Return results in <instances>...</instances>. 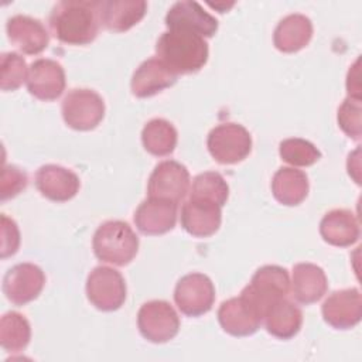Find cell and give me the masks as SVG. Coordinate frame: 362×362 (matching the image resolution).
<instances>
[{
    "label": "cell",
    "instance_id": "obj_22",
    "mask_svg": "<svg viewBox=\"0 0 362 362\" xmlns=\"http://www.w3.org/2000/svg\"><path fill=\"white\" fill-rule=\"evenodd\" d=\"M320 233L322 239L339 247H346L358 242L361 236L359 222L349 209H332L324 215L320 222Z\"/></svg>",
    "mask_w": 362,
    "mask_h": 362
},
{
    "label": "cell",
    "instance_id": "obj_28",
    "mask_svg": "<svg viewBox=\"0 0 362 362\" xmlns=\"http://www.w3.org/2000/svg\"><path fill=\"white\" fill-rule=\"evenodd\" d=\"M31 339L28 320L17 313L8 311L0 320V344L7 352H20L27 348Z\"/></svg>",
    "mask_w": 362,
    "mask_h": 362
},
{
    "label": "cell",
    "instance_id": "obj_1",
    "mask_svg": "<svg viewBox=\"0 0 362 362\" xmlns=\"http://www.w3.org/2000/svg\"><path fill=\"white\" fill-rule=\"evenodd\" d=\"M54 37L68 45L90 44L100 27L99 1L62 0L58 1L48 18Z\"/></svg>",
    "mask_w": 362,
    "mask_h": 362
},
{
    "label": "cell",
    "instance_id": "obj_4",
    "mask_svg": "<svg viewBox=\"0 0 362 362\" xmlns=\"http://www.w3.org/2000/svg\"><path fill=\"white\" fill-rule=\"evenodd\" d=\"M206 146L215 161L221 164H236L249 156L252 137L242 124L222 123L209 132Z\"/></svg>",
    "mask_w": 362,
    "mask_h": 362
},
{
    "label": "cell",
    "instance_id": "obj_11",
    "mask_svg": "<svg viewBox=\"0 0 362 362\" xmlns=\"http://www.w3.org/2000/svg\"><path fill=\"white\" fill-rule=\"evenodd\" d=\"M189 173L187 167L174 160L158 163L147 184L148 198L167 199L178 204L188 192Z\"/></svg>",
    "mask_w": 362,
    "mask_h": 362
},
{
    "label": "cell",
    "instance_id": "obj_33",
    "mask_svg": "<svg viewBox=\"0 0 362 362\" xmlns=\"http://www.w3.org/2000/svg\"><path fill=\"white\" fill-rule=\"evenodd\" d=\"M27 182H28V178L24 170L13 164L4 165L1 171V185H0L1 201L4 202L18 195L21 191L25 189Z\"/></svg>",
    "mask_w": 362,
    "mask_h": 362
},
{
    "label": "cell",
    "instance_id": "obj_2",
    "mask_svg": "<svg viewBox=\"0 0 362 362\" xmlns=\"http://www.w3.org/2000/svg\"><path fill=\"white\" fill-rule=\"evenodd\" d=\"M156 54L177 75L194 74L206 64L209 48L206 41L194 33L168 30L157 40Z\"/></svg>",
    "mask_w": 362,
    "mask_h": 362
},
{
    "label": "cell",
    "instance_id": "obj_34",
    "mask_svg": "<svg viewBox=\"0 0 362 362\" xmlns=\"http://www.w3.org/2000/svg\"><path fill=\"white\" fill-rule=\"evenodd\" d=\"M20 246V230L17 223L1 214V257L13 256Z\"/></svg>",
    "mask_w": 362,
    "mask_h": 362
},
{
    "label": "cell",
    "instance_id": "obj_19",
    "mask_svg": "<svg viewBox=\"0 0 362 362\" xmlns=\"http://www.w3.org/2000/svg\"><path fill=\"white\" fill-rule=\"evenodd\" d=\"M222 206L197 198H188L181 208V226L192 236L208 238L222 222Z\"/></svg>",
    "mask_w": 362,
    "mask_h": 362
},
{
    "label": "cell",
    "instance_id": "obj_7",
    "mask_svg": "<svg viewBox=\"0 0 362 362\" xmlns=\"http://www.w3.org/2000/svg\"><path fill=\"white\" fill-rule=\"evenodd\" d=\"M137 327L147 341L163 344L178 334L180 317L170 303L164 300H151L140 307Z\"/></svg>",
    "mask_w": 362,
    "mask_h": 362
},
{
    "label": "cell",
    "instance_id": "obj_18",
    "mask_svg": "<svg viewBox=\"0 0 362 362\" xmlns=\"http://www.w3.org/2000/svg\"><path fill=\"white\" fill-rule=\"evenodd\" d=\"M178 204L147 198L144 199L134 212V223L137 229L144 235H163L170 232L177 222Z\"/></svg>",
    "mask_w": 362,
    "mask_h": 362
},
{
    "label": "cell",
    "instance_id": "obj_29",
    "mask_svg": "<svg viewBox=\"0 0 362 362\" xmlns=\"http://www.w3.org/2000/svg\"><path fill=\"white\" fill-rule=\"evenodd\" d=\"M229 197V187L225 178L216 171H205L198 174L191 187L189 198L204 199L223 206Z\"/></svg>",
    "mask_w": 362,
    "mask_h": 362
},
{
    "label": "cell",
    "instance_id": "obj_32",
    "mask_svg": "<svg viewBox=\"0 0 362 362\" xmlns=\"http://www.w3.org/2000/svg\"><path fill=\"white\" fill-rule=\"evenodd\" d=\"M362 102L358 98L348 96L338 107V124L342 132L354 139L359 140L362 136Z\"/></svg>",
    "mask_w": 362,
    "mask_h": 362
},
{
    "label": "cell",
    "instance_id": "obj_10",
    "mask_svg": "<svg viewBox=\"0 0 362 362\" xmlns=\"http://www.w3.org/2000/svg\"><path fill=\"white\" fill-rule=\"evenodd\" d=\"M290 290L288 273L284 267L276 264H266L257 269L242 293H245L263 311V317L269 305L284 298Z\"/></svg>",
    "mask_w": 362,
    "mask_h": 362
},
{
    "label": "cell",
    "instance_id": "obj_16",
    "mask_svg": "<svg viewBox=\"0 0 362 362\" xmlns=\"http://www.w3.org/2000/svg\"><path fill=\"white\" fill-rule=\"evenodd\" d=\"M35 187L42 197L55 202H65L78 194L81 181L74 171L65 167L45 164L35 173Z\"/></svg>",
    "mask_w": 362,
    "mask_h": 362
},
{
    "label": "cell",
    "instance_id": "obj_3",
    "mask_svg": "<svg viewBox=\"0 0 362 362\" xmlns=\"http://www.w3.org/2000/svg\"><path fill=\"white\" fill-rule=\"evenodd\" d=\"M92 246L99 260L115 266H126L137 255L139 238L127 222L107 221L96 229Z\"/></svg>",
    "mask_w": 362,
    "mask_h": 362
},
{
    "label": "cell",
    "instance_id": "obj_23",
    "mask_svg": "<svg viewBox=\"0 0 362 362\" xmlns=\"http://www.w3.org/2000/svg\"><path fill=\"white\" fill-rule=\"evenodd\" d=\"M328 290L325 272L314 263H297L293 267L291 291L301 304H313L324 297Z\"/></svg>",
    "mask_w": 362,
    "mask_h": 362
},
{
    "label": "cell",
    "instance_id": "obj_9",
    "mask_svg": "<svg viewBox=\"0 0 362 362\" xmlns=\"http://www.w3.org/2000/svg\"><path fill=\"white\" fill-rule=\"evenodd\" d=\"M174 301L178 310L188 317L206 314L215 301L214 283L202 273L185 274L175 286Z\"/></svg>",
    "mask_w": 362,
    "mask_h": 362
},
{
    "label": "cell",
    "instance_id": "obj_25",
    "mask_svg": "<svg viewBox=\"0 0 362 362\" xmlns=\"http://www.w3.org/2000/svg\"><path fill=\"white\" fill-rule=\"evenodd\" d=\"M263 320L269 334L279 339H290L298 334L303 325V313L284 297L269 305Z\"/></svg>",
    "mask_w": 362,
    "mask_h": 362
},
{
    "label": "cell",
    "instance_id": "obj_27",
    "mask_svg": "<svg viewBox=\"0 0 362 362\" xmlns=\"http://www.w3.org/2000/svg\"><path fill=\"white\" fill-rule=\"evenodd\" d=\"M178 134L175 127L165 119H153L141 130V143L153 156H168L175 150Z\"/></svg>",
    "mask_w": 362,
    "mask_h": 362
},
{
    "label": "cell",
    "instance_id": "obj_21",
    "mask_svg": "<svg viewBox=\"0 0 362 362\" xmlns=\"http://www.w3.org/2000/svg\"><path fill=\"white\" fill-rule=\"evenodd\" d=\"M143 0H103L99 1L100 25L113 33H123L134 27L146 14Z\"/></svg>",
    "mask_w": 362,
    "mask_h": 362
},
{
    "label": "cell",
    "instance_id": "obj_13",
    "mask_svg": "<svg viewBox=\"0 0 362 362\" xmlns=\"http://www.w3.org/2000/svg\"><path fill=\"white\" fill-rule=\"evenodd\" d=\"M324 321L335 329H349L362 318V297L356 287L337 290L321 307Z\"/></svg>",
    "mask_w": 362,
    "mask_h": 362
},
{
    "label": "cell",
    "instance_id": "obj_15",
    "mask_svg": "<svg viewBox=\"0 0 362 362\" xmlns=\"http://www.w3.org/2000/svg\"><path fill=\"white\" fill-rule=\"evenodd\" d=\"M28 92L40 100H55L65 89V71L59 62L48 58L34 61L28 68Z\"/></svg>",
    "mask_w": 362,
    "mask_h": 362
},
{
    "label": "cell",
    "instance_id": "obj_8",
    "mask_svg": "<svg viewBox=\"0 0 362 362\" xmlns=\"http://www.w3.org/2000/svg\"><path fill=\"white\" fill-rule=\"evenodd\" d=\"M218 321L222 329L233 337L255 334L263 321V311L245 293L223 301L218 308Z\"/></svg>",
    "mask_w": 362,
    "mask_h": 362
},
{
    "label": "cell",
    "instance_id": "obj_31",
    "mask_svg": "<svg viewBox=\"0 0 362 362\" xmlns=\"http://www.w3.org/2000/svg\"><path fill=\"white\" fill-rule=\"evenodd\" d=\"M0 72H1V90L18 89L28 76V68L25 59L17 52H3L0 55Z\"/></svg>",
    "mask_w": 362,
    "mask_h": 362
},
{
    "label": "cell",
    "instance_id": "obj_17",
    "mask_svg": "<svg viewBox=\"0 0 362 362\" xmlns=\"http://www.w3.org/2000/svg\"><path fill=\"white\" fill-rule=\"evenodd\" d=\"M6 31L10 42L27 55L41 54L49 42V35L44 24L30 16H13L7 20Z\"/></svg>",
    "mask_w": 362,
    "mask_h": 362
},
{
    "label": "cell",
    "instance_id": "obj_30",
    "mask_svg": "<svg viewBox=\"0 0 362 362\" xmlns=\"http://www.w3.org/2000/svg\"><path fill=\"white\" fill-rule=\"evenodd\" d=\"M279 154L283 161L296 167H310L321 158V151L311 141L300 137L283 140Z\"/></svg>",
    "mask_w": 362,
    "mask_h": 362
},
{
    "label": "cell",
    "instance_id": "obj_24",
    "mask_svg": "<svg viewBox=\"0 0 362 362\" xmlns=\"http://www.w3.org/2000/svg\"><path fill=\"white\" fill-rule=\"evenodd\" d=\"M313 37V23L304 14H288L274 28L273 42L281 52H297L303 49Z\"/></svg>",
    "mask_w": 362,
    "mask_h": 362
},
{
    "label": "cell",
    "instance_id": "obj_5",
    "mask_svg": "<svg viewBox=\"0 0 362 362\" xmlns=\"http://www.w3.org/2000/svg\"><path fill=\"white\" fill-rule=\"evenodd\" d=\"M61 112L64 122L75 130L95 129L105 116V102L92 89H72L62 100Z\"/></svg>",
    "mask_w": 362,
    "mask_h": 362
},
{
    "label": "cell",
    "instance_id": "obj_35",
    "mask_svg": "<svg viewBox=\"0 0 362 362\" xmlns=\"http://www.w3.org/2000/svg\"><path fill=\"white\" fill-rule=\"evenodd\" d=\"M212 8H216V10H219V13H225V11H228L235 3H225V1H222V3H208Z\"/></svg>",
    "mask_w": 362,
    "mask_h": 362
},
{
    "label": "cell",
    "instance_id": "obj_14",
    "mask_svg": "<svg viewBox=\"0 0 362 362\" xmlns=\"http://www.w3.org/2000/svg\"><path fill=\"white\" fill-rule=\"evenodd\" d=\"M165 25L168 30L188 31L202 38H209L218 31V20L191 0L174 3L165 16Z\"/></svg>",
    "mask_w": 362,
    "mask_h": 362
},
{
    "label": "cell",
    "instance_id": "obj_12",
    "mask_svg": "<svg viewBox=\"0 0 362 362\" xmlns=\"http://www.w3.org/2000/svg\"><path fill=\"white\" fill-rule=\"evenodd\" d=\"M45 284V274L37 264L18 263L3 279V293L16 305H24L35 300Z\"/></svg>",
    "mask_w": 362,
    "mask_h": 362
},
{
    "label": "cell",
    "instance_id": "obj_6",
    "mask_svg": "<svg viewBox=\"0 0 362 362\" xmlns=\"http://www.w3.org/2000/svg\"><path fill=\"white\" fill-rule=\"evenodd\" d=\"M126 281L116 269L98 266L88 276L86 296L98 310H119L126 300Z\"/></svg>",
    "mask_w": 362,
    "mask_h": 362
},
{
    "label": "cell",
    "instance_id": "obj_20",
    "mask_svg": "<svg viewBox=\"0 0 362 362\" xmlns=\"http://www.w3.org/2000/svg\"><path fill=\"white\" fill-rule=\"evenodd\" d=\"M177 82V74L173 72L161 59L148 58L134 71L130 82L132 93L137 98H150Z\"/></svg>",
    "mask_w": 362,
    "mask_h": 362
},
{
    "label": "cell",
    "instance_id": "obj_26",
    "mask_svg": "<svg viewBox=\"0 0 362 362\" xmlns=\"http://www.w3.org/2000/svg\"><path fill=\"white\" fill-rule=\"evenodd\" d=\"M308 177L304 171L281 167L272 180V192L274 198L287 206H296L301 204L308 195Z\"/></svg>",
    "mask_w": 362,
    "mask_h": 362
}]
</instances>
